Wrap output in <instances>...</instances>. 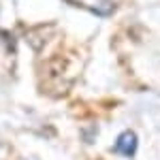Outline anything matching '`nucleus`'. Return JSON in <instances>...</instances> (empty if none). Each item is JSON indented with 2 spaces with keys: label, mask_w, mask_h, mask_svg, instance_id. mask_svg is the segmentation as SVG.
<instances>
[{
  "label": "nucleus",
  "mask_w": 160,
  "mask_h": 160,
  "mask_svg": "<svg viewBox=\"0 0 160 160\" xmlns=\"http://www.w3.org/2000/svg\"><path fill=\"white\" fill-rule=\"evenodd\" d=\"M115 152H120V154H124V156H135V152H137V135L132 132V130L120 135L118 143H115Z\"/></svg>",
  "instance_id": "nucleus-1"
}]
</instances>
